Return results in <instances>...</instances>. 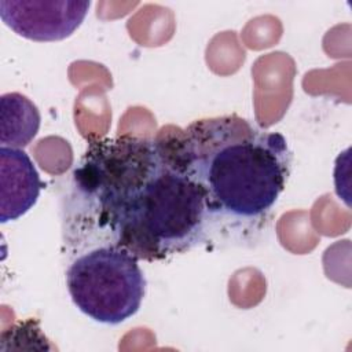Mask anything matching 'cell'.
Instances as JSON below:
<instances>
[{
    "label": "cell",
    "mask_w": 352,
    "mask_h": 352,
    "mask_svg": "<svg viewBox=\"0 0 352 352\" xmlns=\"http://www.w3.org/2000/svg\"><path fill=\"white\" fill-rule=\"evenodd\" d=\"M89 7L87 0H0V18L23 38L60 41L81 26Z\"/></svg>",
    "instance_id": "obj_5"
},
{
    "label": "cell",
    "mask_w": 352,
    "mask_h": 352,
    "mask_svg": "<svg viewBox=\"0 0 352 352\" xmlns=\"http://www.w3.org/2000/svg\"><path fill=\"white\" fill-rule=\"evenodd\" d=\"M40 175L32 158L15 147H0V221H14L38 199Z\"/></svg>",
    "instance_id": "obj_6"
},
{
    "label": "cell",
    "mask_w": 352,
    "mask_h": 352,
    "mask_svg": "<svg viewBox=\"0 0 352 352\" xmlns=\"http://www.w3.org/2000/svg\"><path fill=\"white\" fill-rule=\"evenodd\" d=\"M73 304L103 324H120L140 308L146 278L139 260L126 249L100 245L78 253L66 271Z\"/></svg>",
    "instance_id": "obj_4"
},
{
    "label": "cell",
    "mask_w": 352,
    "mask_h": 352,
    "mask_svg": "<svg viewBox=\"0 0 352 352\" xmlns=\"http://www.w3.org/2000/svg\"><path fill=\"white\" fill-rule=\"evenodd\" d=\"M165 157L161 136L122 135L91 140L72 172L63 208L65 242L77 248V253L116 245Z\"/></svg>",
    "instance_id": "obj_2"
},
{
    "label": "cell",
    "mask_w": 352,
    "mask_h": 352,
    "mask_svg": "<svg viewBox=\"0 0 352 352\" xmlns=\"http://www.w3.org/2000/svg\"><path fill=\"white\" fill-rule=\"evenodd\" d=\"M1 106V146L22 148L28 146L38 132L40 113L37 106L18 92L4 94Z\"/></svg>",
    "instance_id": "obj_7"
},
{
    "label": "cell",
    "mask_w": 352,
    "mask_h": 352,
    "mask_svg": "<svg viewBox=\"0 0 352 352\" xmlns=\"http://www.w3.org/2000/svg\"><path fill=\"white\" fill-rule=\"evenodd\" d=\"M166 138L202 190L212 227L257 224L285 191L293 153L279 132L231 114L197 120Z\"/></svg>",
    "instance_id": "obj_1"
},
{
    "label": "cell",
    "mask_w": 352,
    "mask_h": 352,
    "mask_svg": "<svg viewBox=\"0 0 352 352\" xmlns=\"http://www.w3.org/2000/svg\"><path fill=\"white\" fill-rule=\"evenodd\" d=\"M165 162L128 216L117 245L138 260L158 261L191 250L212 228L199 186L177 161L166 136Z\"/></svg>",
    "instance_id": "obj_3"
}]
</instances>
